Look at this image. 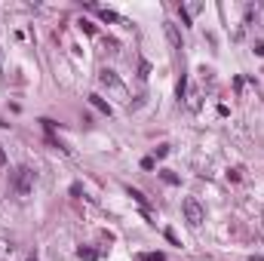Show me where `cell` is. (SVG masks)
<instances>
[{"label":"cell","mask_w":264,"mask_h":261,"mask_svg":"<svg viewBox=\"0 0 264 261\" xmlns=\"http://www.w3.org/2000/svg\"><path fill=\"white\" fill-rule=\"evenodd\" d=\"M0 126H9V123H3V120H0Z\"/></svg>","instance_id":"cell-14"},{"label":"cell","mask_w":264,"mask_h":261,"mask_svg":"<svg viewBox=\"0 0 264 261\" xmlns=\"http://www.w3.org/2000/svg\"><path fill=\"white\" fill-rule=\"evenodd\" d=\"M181 212H184V221H188L191 227H200L203 225V218H206V212H203V206L194 197H184L181 203Z\"/></svg>","instance_id":"cell-2"},{"label":"cell","mask_w":264,"mask_h":261,"mask_svg":"<svg viewBox=\"0 0 264 261\" xmlns=\"http://www.w3.org/2000/svg\"><path fill=\"white\" fill-rule=\"evenodd\" d=\"M25 261H37V258H34V255H28V258H25Z\"/></svg>","instance_id":"cell-13"},{"label":"cell","mask_w":264,"mask_h":261,"mask_svg":"<svg viewBox=\"0 0 264 261\" xmlns=\"http://www.w3.org/2000/svg\"><path fill=\"white\" fill-rule=\"evenodd\" d=\"M34 181H37V172L31 166H18L13 172V178H9V191L18 194V197H28L34 191Z\"/></svg>","instance_id":"cell-1"},{"label":"cell","mask_w":264,"mask_h":261,"mask_svg":"<svg viewBox=\"0 0 264 261\" xmlns=\"http://www.w3.org/2000/svg\"><path fill=\"white\" fill-rule=\"evenodd\" d=\"M184 89H188V80H184V74H181V80H178V99H184Z\"/></svg>","instance_id":"cell-10"},{"label":"cell","mask_w":264,"mask_h":261,"mask_svg":"<svg viewBox=\"0 0 264 261\" xmlns=\"http://www.w3.org/2000/svg\"><path fill=\"white\" fill-rule=\"evenodd\" d=\"M3 163H6V154H3V148H0V166H3Z\"/></svg>","instance_id":"cell-11"},{"label":"cell","mask_w":264,"mask_h":261,"mask_svg":"<svg viewBox=\"0 0 264 261\" xmlns=\"http://www.w3.org/2000/svg\"><path fill=\"white\" fill-rule=\"evenodd\" d=\"M252 261H264V258H261V255H252Z\"/></svg>","instance_id":"cell-12"},{"label":"cell","mask_w":264,"mask_h":261,"mask_svg":"<svg viewBox=\"0 0 264 261\" xmlns=\"http://www.w3.org/2000/svg\"><path fill=\"white\" fill-rule=\"evenodd\" d=\"M163 28H166V37H169V43L175 46V50H181V34H178V25L163 22Z\"/></svg>","instance_id":"cell-4"},{"label":"cell","mask_w":264,"mask_h":261,"mask_svg":"<svg viewBox=\"0 0 264 261\" xmlns=\"http://www.w3.org/2000/svg\"><path fill=\"white\" fill-rule=\"evenodd\" d=\"M89 102H92V108H99L102 114H111V104H107L102 95H89Z\"/></svg>","instance_id":"cell-5"},{"label":"cell","mask_w":264,"mask_h":261,"mask_svg":"<svg viewBox=\"0 0 264 261\" xmlns=\"http://www.w3.org/2000/svg\"><path fill=\"white\" fill-rule=\"evenodd\" d=\"M0 77H3V65H0Z\"/></svg>","instance_id":"cell-15"},{"label":"cell","mask_w":264,"mask_h":261,"mask_svg":"<svg viewBox=\"0 0 264 261\" xmlns=\"http://www.w3.org/2000/svg\"><path fill=\"white\" fill-rule=\"evenodd\" d=\"M139 261H166V255L163 252H141Z\"/></svg>","instance_id":"cell-6"},{"label":"cell","mask_w":264,"mask_h":261,"mask_svg":"<svg viewBox=\"0 0 264 261\" xmlns=\"http://www.w3.org/2000/svg\"><path fill=\"white\" fill-rule=\"evenodd\" d=\"M80 258H86V261H95V258H99V252H95V249H80Z\"/></svg>","instance_id":"cell-8"},{"label":"cell","mask_w":264,"mask_h":261,"mask_svg":"<svg viewBox=\"0 0 264 261\" xmlns=\"http://www.w3.org/2000/svg\"><path fill=\"white\" fill-rule=\"evenodd\" d=\"M163 181H169V185H178V175H172V172L166 169V172H163Z\"/></svg>","instance_id":"cell-9"},{"label":"cell","mask_w":264,"mask_h":261,"mask_svg":"<svg viewBox=\"0 0 264 261\" xmlns=\"http://www.w3.org/2000/svg\"><path fill=\"white\" fill-rule=\"evenodd\" d=\"M99 80H102V86H107V89H114L117 95H126V89H123V83H120V77H117L114 71H107V68H105V71L99 74Z\"/></svg>","instance_id":"cell-3"},{"label":"cell","mask_w":264,"mask_h":261,"mask_svg":"<svg viewBox=\"0 0 264 261\" xmlns=\"http://www.w3.org/2000/svg\"><path fill=\"white\" fill-rule=\"evenodd\" d=\"M99 16L105 18V22H120V16H117V13H111V9H99Z\"/></svg>","instance_id":"cell-7"}]
</instances>
